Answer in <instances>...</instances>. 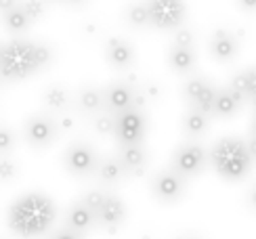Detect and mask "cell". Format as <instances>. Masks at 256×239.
I'll return each instance as SVG.
<instances>
[{"label":"cell","instance_id":"1","mask_svg":"<svg viewBox=\"0 0 256 239\" xmlns=\"http://www.w3.org/2000/svg\"><path fill=\"white\" fill-rule=\"evenodd\" d=\"M57 220V206L42 191H28L8 206L6 226L21 239L46 235Z\"/></svg>","mask_w":256,"mask_h":239},{"label":"cell","instance_id":"2","mask_svg":"<svg viewBox=\"0 0 256 239\" xmlns=\"http://www.w3.org/2000/svg\"><path fill=\"white\" fill-rule=\"evenodd\" d=\"M50 63V48L40 42L13 40L0 48V76L4 82H21Z\"/></svg>","mask_w":256,"mask_h":239},{"label":"cell","instance_id":"3","mask_svg":"<svg viewBox=\"0 0 256 239\" xmlns=\"http://www.w3.org/2000/svg\"><path fill=\"white\" fill-rule=\"evenodd\" d=\"M208 162L216 174L227 182L244 180L252 170V156L248 151L246 140L240 136H222L212 145Z\"/></svg>","mask_w":256,"mask_h":239},{"label":"cell","instance_id":"4","mask_svg":"<svg viewBox=\"0 0 256 239\" xmlns=\"http://www.w3.org/2000/svg\"><path fill=\"white\" fill-rule=\"evenodd\" d=\"M101 162L99 151L86 140H74L61 154V166L74 178H90Z\"/></svg>","mask_w":256,"mask_h":239},{"label":"cell","instance_id":"5","mask_svg":"<svg viewBox=\"0 0 256 239\" xmlns=\"http://www.w3.org/2000/svg\"><path fill=\"white\" fill-rule=\"evenodd\" d=\"M187 184L189 180L183 174H178L176 170L168 166L152 174V178H149V193H152V198L158 204L174 206L187 195Z\"/></svg>","mask_w":256,"mask_h":239},{"label":"cell","instance_id":"6","mask_svg":"<svg viewBox=\"0 0 256 239\" xmlns=\"http://www.w3.org/2000/svg\"><path fill=\"white\" fill-rule=\"evenodd\" d=\"M208 164V151L194 138L180 143L170 156V168L183 174L187 180L202 176Z\"/></svg>","mask_w":256,"mask_h":239},{"label":"cell","instance_id":"7","mask_svg":"<svg viewBox=\"0 0 256 239\" xmlns=\"http://www.w3.org/2000/svg\"><path fill=\"white\" fill-rule=\"evenodd\" d=\"M59 136L61 130L55 116L50 114H34L24 122V138L32 149H48L57 143Z\"/></svg>","mask_w":256,"mask_h":239},{"label":"cell","instance_id":"8","mask_svg":"<svg viewBox=\"0 0 256 239\" xmlns=\"http://www.w3.org/2000/svg\"><path fill=\"white\" fill-rule=\"evenodd\" d=\"M147 134V120L143 110L128 107V110L116 114V132L114 138L120 145H136L143 143Z\"/></svg>","mask_w":256,"mask_h":239},{"label":"cell","instance_id":"9","mask_svg":"<svg viewBox=\"0 0 256 239\" xmlns=\"http://www.w3.org/2000/svg\"><path fill=\"white\" fill-rule=\"evenodd\" d=\"M94 218H97V229L105 233H116L122 229V224L128 218V208L122 202L120 195H116L114 191L105 189V195L101 204L94 208Z\"/></svg>","mask_w":256,"mask_h":239},{"label":"cell","instance_id":"10","mask_svg":"<svg viewBox=\"0 0 256 239\" xmlns=\"http://www.w3.org/2000/svg\"><path fill=\"white\" fill-rule=\"evenodd\" d=\"M149 24L158 30L178 28L185 19V2L183 0H149L147 2Z\"/></svg>","mask_w":256,"mask_h":239},{"label":"cell","instance_id":"11","mask_svg":"<svg viewBox=\"0 0 256 239\" xmlns=\"http://www.w3.org/2000/svg\"><path fill=\"white\" fill-rule=\"evenodd\" d=\"M216 92H218V88H214V84L208 82L206 78H191L183 88V96L189 105V110L204 112L208 116H212Z\"/></svg>","mask_w":256,"mask_h":239},{"label":"cell","instance_id":"12","mask_svg":"<svg viewBox=\"0 0 256 239\" xmlns=\"http://www.w3.org/2000/svg\"><path fill=\"white\" fill-rule=\"evenodd\" d=\"M116 158L120 160V164L126 172V178H141L147 166H149V151L143 143L136 145H120Z\"/></svg>","mask_w":256,"mask_h":239},{"label":"cell","instance_id":"13","mask_svg":"<svg viewBox=\"0 0 256 239\" xmlns=\"http://www.w3.org/2000/svg\"><path fill=\"white\" fill-rule=\"evenodd\" d=\"M66 226H70L72 231L86 237L88 233L97 229V218H94V212L82 200H76V202H72L70 208L66 210Z\"/></svg>","mask_w":256,"mask_h":239},{"label":"cell","instance_id":"14","mask_svg":"<svg viewBox=\"0 0 256 239\" xmlns=\"http://www.w3.org/2000/svg\"><path fill=\"white\" fill-rule=\"evenodd\" d=\"M134 94L136 90L130 88L128 84L124 82H114L110 84L108 88L103 90V96H105V112L110 114H120L128 107H134Z\"/></svg>","mask_w":256,"mask_h":239},{"label":"cell","instance_id":"15","mask_svg":"<svg viewBox=\"0 0 256 239\" xmlns=\"http://www.w3.org/2000/svg\"><path fill=\"white\" fill-rule=\"evenodd\" d=\"M238 48H240V42L238 38L231 34L227 30H216L212 34V40H210V55L214 57L216 61L220 63H227L231 61L233 57L238 55Z\"/></svg>","mask_w":256,"mask_h":239},{"label":"cell","instance_id":"16","mask_svg":"<svg viewBox=\"0 0 256 239\" xmlns=\"http://www.w3.org/2000/svg\"><path fill=\"white\" fill-rule=\"evenodd\" d=\"M94 178L101 184H105V187H118V184H122L126 180V172L116 156H101L97 172H94Z\"/></svg>","mask_w":256,"mask_h":239},{"label":"cell","instance_id":"17","mask_svg":"<svg viewBox=\"0 0 256 239\" xmlns=\"http://www.w3.org/2000/svg\"><path fill=\"white\" fill-rule=\"evenodd\" d=\"M244 96L240 92H236L231 88V86H227V88H220L216 92V99H214V107H212V116L216 118H233L244 105Z\"/></svg>","mask_w":256,"mask_h":239},{"label":"cell","instance_id":"18","mask_svg":"<svg viewBox=\"0 0 256 239\" xmlns=\"http://www.w3.org/2000/svg\"><path fill=\"white\" fill-rule=\"evenodd\" d=\"M76 105L82 114L86 116H94L99 112H105V96L103 90L94 88V86H84L80 88L78 96H76Z\"/></svg>","mask_w":256,"mask_h":239},{"label":"cell","instance_id":"19","mask_svg":"<svg viewBox=\"0 0 256 239\" xmlns=\"http://www.w3.org/2000/svg\"><path fill=\"white\" fill-rule=\"evenodd\" d=\"M105 55H108V61L112 68L116 70H126V68H130L132 61H134V52L130 48V44L124 40H110V44H108V50H105Z\"/></svg>","mask_w":256,"mask_h":239},{"label":"cell","instance_id":"20","mask_svg":"<svg viewBox=\"0 0 256 239\" xmlns=\"http://www.w3.org/2000/svg\"><path fill=\"white\" fill-rule=\"evenodd\" d=\"M42 105H44V110L48 114H63L68 112L70 107V92L63 88V86L59 84H52L48 86V88H44V92H42Z\"/></svg>","mask_w":256,"mask_h":239},{"label":"cell","instance_id":"21","mask_svg":"<svg viewBox=\"0 0 256 239\" xmlns=\"http://www.w3.org/2000/svg\"><path fill=\"white\" fill-rule=\"evenodd\" d=\"M180 128L189 138H200L202 134L208 132L210 128V116L204 112H198V110H189L183 120H180Z\"/></svg>","mask_w":256,"mask_h":239},{"label":"cell","instance_id":"22","mask_svg":"<svg viewBox=\"0 0 256 239\" xmlns=\"http://www.w3.org/2000/svg\"><path fill=\"white\" fill-rule=\"evenodd\" d=\"M168 63L170 68L178 74H187L194 70L196 65V52H194V46H172L168 52Z\"/></svg>","mask_w":256,"mask_h":239},{"label":"cell","instance_id":"23","mask_svg":"<svg viewBox=\"0 0 256 239\" xmlns=\"http://www.w3.org/2000/svg\"><path fill=\"white\" fill-rule=\"evenodd\" d=\"M231 88L240 92L244 99H256V68L246 70V72H240L231 78Z\"/></svg>","mask_w":256,"mask_h":239},{"label":"cell","instance_id":"24","mask_svg":"<svg viewBox=\"0 0 256 239\" xmlns=\"http://www.w3.org/2000/svg\"><path fill=\"white\" fill-rule=\"evenodd\" d=\"M92 130L99 136H114L116 132V116L110 112H99L92 116Z\"/></svg>","mask_w":256,"mask_h":239},{"label":"cell","instance_id":"25","mask_svg":"<svg viewBox=\"0 0 256 239\" xmlns=\"http://www.w3.org/2000/svg\"><path fill=\"white\" fill-rule=\"evenodd\" d=\"M19 162L13 156H0V184L15 182L19 178Z\"/></svg>","mask_w":256,"mask_h":239},{"label":"cell","instance_id":"26","mask_svg":"<svg viewBox=\"0 0 256 239\" xmlns=\"http://www.w3.org/2000/svg\"><path fill=\"white\" fill-rule=\"evenodd\" d=\"M15 147H17V134L13 132V128L0 122V156H10Z\"/></svg>","mask_w":256,"mask_h":239},{"label":"cell","instance_id":"27","mask_svg":"<svg viewBox=\"0 0 256 239\" xmlns=\"http://www.w3.org/2000/svg\"><path fill=\"white\" fill-rule=\"evenodd\" d=\"M4 21H6V28L10 32H21V30H26L30 17L26 15L24 8H10L4 17Z\"/></svg>","mask_w":256,"mask_h":239},{"label":"cell","instance_id":"28","mask_svg":"<svg viewBox=\"0 0 256 239\" xmlns=\"http://www.w3.org/2000/svg\"><path fill=\"white\" fill-rule=\"evenodd\" d=\"M55 120H57V126H59L61 132H72V130H76V126H78V118L68 114V112L55 116Z\"/></svg>","mask_w":256,"mask_h":239},{"label":"cell","instance_id":"29","mask_svg":"<svg viewBox=\"0 0 256 239\" xmlns=\"http://www.w3.org/2000/svg\"><path fill=\"white\" fill-rule=\"evenodd\" d=\"M130 21L134 26H145V24H149V13H147V4H134L132 8H130Z\"/></svg>","mask_w":256,"mask_h":239},{"label":"cell","instance_id":"30","mask_svg":"<svg viewBox=\"0 0 256 239\" xmlns=\"http://www.w3.org/2000/svg\"><path fill=\"white\" fill-rule=\"evenodd\" d=\"M24 10H26V15L30 19H38L42 15V10H44V4H42L40 0H28V2L24 4Z\"/></svg>","mask_w":256,"mask_h":239},{"label":"cell","instance_id":"31","mask_svg":"<svg viewBox=\"0 0 256 239\" xmlns=\"http://www.w3.org/2000/svg\"><path fill=\"white\" fill-rule=\"evenodd\" d=\"M48 239H84V235H80V233H76V231H72L70 226L63 224L61 229L52 231V233L48 235Z\"/></svg>","mask_w":256,"mask_h":239},{"label":"cell","instance_id":"32","mask_svg":"<svg viewBox=\"0 0 256 239\" xmlns=\"http://www.w3.org/2000/svg\"><path fill=\"white\" fill-rule=\"evenodd\" d=\"M174 44H176V46H194V34H191V32H187V30L178 32L176 38H174Z\"/></svg>","mask_w":256,"mask_h":239},{"label":"cell","instance_id":"33","mask_svg":"<svg viewBox=\"0 0 256 239\" xmlns=\"http://www.w3.org/2000/svg\"><path fill=\"white\" fill-rule=\"evenodd\" d=\"M246 204H248V208L252 210V212H256V182L250 187V191H248V195H246Z\"/></svg>","mask_w":256,"mask_h":239},{"label":"cell","instance_id":"34","mask_svg":"<svg viewBox=\"0 0 256 239\" xmlns=\"http://www.w3.org/2000/svg\"><path fill=\"white\" fill-rule=\"evenodd\" d=\"M174 239H206V237L198 231H180L174 235Z\"/></svg>","mask_w":256,"mask_h":239},{"label":"cell","instance_id":"35","mask_svg":"<svg viewBox=\"0 0 256 239\" xmlns=\"http://www.w3.org/2000/svg\"><path fill=\"white\" fill-rule=\"evenodd\" d=\"M246 145H248V151H250V156H252V162L256 164V136L254 134L246 140Z\"/></svg>","mask_w":256,"mask_h":239},{"label":"cell","instance_id":"36","mask_svg":"<svg viewBox=\"0 0 256 239\" xmlns=\"http://www.w3.org/2000/svg\"><path fill=\"white\" fill-rule=\"evenodd\" d=\"M240 6L244 10H256V0H240Z\"/></svg>","mask_w":256,"mask_h":239},{"label":"cell","instance_id":"37","mask_svg":"<svg viewBox=\"0 0 256 239\" xmlns=\"http://www.w3.org/2000/svg\"><path fill=\"white\" fill-rule=\"evenodd\" d=\"M10 8H15V0H0V10H8Z\"/></svg>","mask_w":256,"mask_h":239},{"label":"cell","instance_id":"38","mask_svg":"<svg viewBox=\"0 0 256 239\" xmlns=\"http://www.w3.org/2000/svg\"><path fill=\"white\" fill-rule=\"evenodd\" d=\"M252 134L256 136V118H254V122H252Z\"/></svg>","mask_w":256,"mask_h":239},{"label":"cell","instance_id":"39","mask_svg":"<svg viewBox=\"0 0 256 239\" xmlns=\"http://www.w3.org/2000/svg\"><path fill=\"white\" fill-rule=\"evenodd\" d=\"M2 84H4V78H2V76H0V88H2Z\"/></svg>","mask_w":256,"mask_h":239},{"label":"cell","instance_id":"40","mask_svg":"<svg viewBox=\"0 0 256 239\" xmlns=\"http://www.w3.org/2000/svg\"><path fill=\"white\" fill-rule=\"evenodd\" d=\"M70 2H82V0H70Z\"/></svg>","mask_w":256,"mask_h":239}]
</instances>
